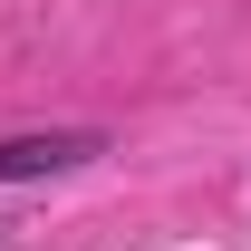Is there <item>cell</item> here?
<instances>
[{
  "instance_id": "7a4b0ae2",
  "label": "cell",
  "mask_w": 251,
  "mask_h": 251,
  "mask_svg": "<svg viewBox=\"0 0 251 251\" xmlns=\"http://www.w3.org/2000/svg\"><path fill=\"white\" fill-rule=\"evenodd\" d=\"M10 232H20V222H10V213H0V242H10Z\"/></svg>"
},
{
  "instance_id": "6da1fadb",
  "label": "cell",
  "mask_w": 251,
  "mask_h": 251,
  "mask_svg": "<svg viewBox=\"0 0 251 251\" xmlns=\"http://www.w3.org/2000/svg\"><path fill=\"white\" fill-rule=\"evenodd\" d=\"M106 155H116L106 126H20V135H0V184H58V174H87Z\"/></svg>"
}]
</instances>
